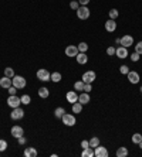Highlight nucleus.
<instances>
[{
  "label": "nucleus",
  "instance_id": "4c0bfd02",
  "mask_svg": "<svg viewBox=\"0 0 142 157\" xmlns=\"http://www.w3.org/2000/svg\"><path fill=\"white\" fill-rule=\"evenodd\" d=\"M120 71H121V74H124V75H127V74L129 72V68H128V65H121Z\"/></svg>",
  "mask_w": 142,
  "mask_h": 157
},
{
  "label": "nucleus",
  "instance_id": "58836bf2",
  "mask_svg": "<svg viewBox=\"0 0 142 157\" xmlns=\"http://www.w3.org/2000/svg\"><path fill=\"white\" fill-rule=\"evenodd\" d=\"M92 91V86H91V84H84V92H90Z\"/></svg>",
  "mask_w": 142,
  "mask_h": 157
},
{
  "label": "nucleus",
  "instance_id": "c85d7f7f",
  "mask_svg": "<svg viewBox=\"0 0 142 157\" xmlns=\"http://www.w3.org/2000/svg\"><path fill=\"white\" fill-rule=\"evenodd\" d=\"M139 142H142V135L141 133H134V135H132V143L138 144Z\"/></svg>",
  "mask_w": 142,
  "mask_h": 157
},
{
  "label": "nucleus",
  "instance_id": "9d476101",
  "mask_svg": "<svg viewBox=\"0 0 142 157\" xmlns=\"http://www.w3.org/2000/svg\"><path fill=\"white\" fill-rule=\"evenodd\" d=\"M94 156L95 157H108V150L104 146H97L94 149Z\"/></svg>",
  "mask_w": 142,
  "mask_h": 157
},
{
  "label": "nucleus",
  "instance_id": "9b49d317",
  "mask_svg": "<svg viewBox=\"0 0 142 157\" xmlns=\"http://www.w3.org/2000/svg\"><path fill=\"white\" fill-rule=\"evenodd\" d=\"M127 75H128V81H129L131 84H138L139 79H141V77H139V74L136 72V71H129Z\"/></svg>",
  "mask_w": 142,
  "mask_h": 157
},
{
  "label": "nucleus",
  "instance_id": "ddd939ff",
  "mask_svg": "<svg viewBox=\"0 0 142 157\" xmlns=\"http://www.w3.org/2000/svg\"><path fill=\"white\" fill-rule=\"evenodd\" d=\"M115 55H117L118 58L124 59L128 57V48L122 47V45H120V47H117V50H115Z\"/></svg>",
  "mask_w": 142,
  "mask_h": 157
},
{
  "label": "nucleus",
  "instance_id": "72a5a7b5",
  "mask_svg": "<svg viewBox=\"0 0 142 157\" xmlns=\"http://www.w3.org/2000/svg\"><path fill=\"white\" fill-rule=\"evenodd\" d=\"M70 7L73 9V10H77V9L80 7V3H78V0H73V2L70 3Z\"/></svg>",
  "mask_w": 142,
  "mask_h": 157
},
{
  "label": "nucleus",
  "instance_id": "6ab92c4d",
  "mask_svg": "<svg viewBox=\"0 0 142 157\" xmlns=\"http://www.w3.org/2000/svg\"><path fill=\"white\" fill-rule=\"evenodd\" d=\"M36 156H37V150L34 147H26L24 157H36Z\"/></svg>",
  "mask_w": 142,
  "mask_h": 157
},
{
  "label": "nucleus",
  "instance_id": "a878e982",
  "mask_svg": "<svg viewBox=\"0 0 142 157\" xmlns=\"http://www.w3.org/2000/svg\"><path fill=\"white\" fill-rule=\"evenodd\" d=\"M61 74L60 72H53L51 74V79L50 81H53V82H55V84H57V82H60V81H61Z\"/></svg>",
  "mask_w": 142,
  "mask_h": 157
},
{
  "label": "nucleus",
  "instance_id": "2eb2a0df",
  "mask_svg": "<svg viewBox=\"0 0 142 157\" xmlns=\"http://www.w3.org/2000/svg\"><path fill=\"white\" fill-rule=\"evenodd\" d=\"M105 30L108 31V33H114V31L117 30V21L109 18L108 21H105Z\"/></svg>",
  "mask_w": 142,
  "mask_h": 157
},
{
  "label": "nucleus",
  "instance_id": "a19ab883",
  "mask_svg": "<svg viewBox=\"0 0 142 157\" xmlns=\"http://www.w3.org/2000/svg\"><path fill=\"white\" fill-rule=\"evenodd\" d=\"M81 147H83V149L90 147V142H88V140H83V142H81Z\"/></svg>",
  "mask_w": 142,
  "mask_h": 157
},
{
  "label": "nucleus",
  "instance_id": "c756f323",
  "mask_svg": "<svg viewBox=\"0 0 142 157\" xmlns=\"http://www.w3.org/2000/svg\"><path fill=\"white\" fill-rule=\"evenodd\" d=\"M66 113V109H64V108H57V109L54 110V116L55 117H63V115Z\"/></svg>",
  "mask_w": 142,
  "mask_h": 157
},
{
  "label": "nucleus",
  "instance_id": "0eeeda50",
  "mask_svg": "<svg viewBox=\"0 0 142 157\" xmlns=\"http://www.w3.org/2000/svg\"><path fill=\"white\" fill-rule=\"evenodd\" d=\"M7 105L14 109V108H18V106L22 105V101H20V98L17 95H10L7 99Z\"/></svg>",
  "mask_w": 142,
  "mask_h": 157
},
{
  "label": "nucleus",
  "instance_id": "f03ea898",
  "mask_svg": "<svg viewBox=\"0 0 142 157\" xmlns=\"http://www.w3.org/2000/svg\"><path fill=\"white\" fill-rule=\"evenodd\" d=\"M61 121H63V123L66 124V126H70V128L75 126V123H77L75 116L71 115V113H64L63 115V117H61Z\"/></svg>",
  "mask_w": 142,
  "mask_h": 157
},
{
  "label": "nucleus",
  "instance_id": "79ce46f5",
  "mask_svg": "<svg viewBox=\"0 0 142 157\" xmlns=\"http://www.w3.org/2000/svg\"><path fill=\"white\" fill-rule=\"evenodd\" d=\"M17 142H18V144H26V137H24V136H22V137H18Z\"/></svg>",
  "mask_w": 142,
  "mask_h": 157
},
{
  "label": "nucleus",
  "instance_id": "473e14b6",
  "mask_svg": "<svg viewBox=\"0 0 142 157\" xmlns=\"http://www.w3.org/2000/svg\"><path fill=\"white\" fill-rule=\"evenodd\" d=\"M6 149H7V142H6V140H3V139H0V153H2V151H4Z\"/></svg>",
  "mask_w": 142,
  "mask_h": 157
},
{
  "label": "nucleus",
  "instance_id": "dca6fc26",
  "mask_svg": "<svg viewBox=\"0 0 142 157\" xmlns=\"http://www.w3.org/2000/svg\"><path fill=\"white\" fill-rule=\"evenodd\" d=\"M90 101H91V98H90V94H88V92H81L80 95H78V102L83 103V105L90 103Z\"/></svg>",
  "mask_w": 142,
  "mask_h": 157
},
{
  "label": "nucleus",
  "instance_id": "1a4fd4ad",
  "mask_svg": "<svg viewBox=\"0 0 142 157\" xmlns=\"http://www.w3.org/2000/svg\"><path fill=\"white\" fill-rule=\"evenodd\" d=\"M121 45L125 48H129L131 45H134V37L132 36H124V37H121Z\"/></svg>",
  "mask_w": 142,
  "mask_h": 157
},
{
  "label": "nucleus",
  "instance_id": "ea45409f",
  "mask_svg": "<svg viewBox=\"0 0 142 157\" xmlns=\"http://www.w3.org/2000/svg\"><path fill=\"white\" fill-rule=\"evenodd\" d=\"M16 92H17V88L11 85V86L9 88V94H10V95H16Z\"/></svg>",
  "mask_w": 142,
  "mask_h": 157
},
{
  "label": "nucleus",
  "instance_id": "393cba45",
  "mask_svg": "<svg viewBox=\"0 0 142 157\" xmlns=\"http://www.w3.org/2000/svg\"><path fill=\"white\" fill-rule=\"evenodd\" d=\"M108 16H109V18H111V20H117V17L120 16V11H118L117 9H111V10H109V13H108Z\"/></svg>",
  "mask_w": 142,
  "mask_h": 157
},
{
  "label": "nucleus",
  "instance_id": "f8f14e48",
  "mask_svg": "<svg viewBox=\"0 0 142 157\" xmlns=\"http://www.w3.org/2000/svg\"><path fill=\"white\" fill-rule=\"evenodd\" d=\"M78 52L80 51H78V47H77V45H67V48H66L67 57H74V58H75Z\"/></svg>",
  "mask_w": 142,
  "mask_h": 157
},
{
  "label": "nucleus",
  "instance_id": "4468645a",
  "mask_svg": "<svg viewBox=\"0 0 142 157\" xmlns=\"http://www.w3.org/2000/svg\"><path fill=\"white\" fill-rule=\"evenodd\" d=\"M66 98H67V102H70L73 105V103H75L78 101V94H77V91H70V92H67Z\"/></svg>",
  "mask_w": 142,
  "mask_h": 157
},
{
  "label": "nucleus",
  "instance_id": "f704fd0d",
  "mask_svg": "<svg viewBox=\"0 0 142 157\" xmlns=\"http://www.w3.org/2000/svg\"><path fill=\"white\" fill-rule=\"evenodd\" d=\"M115 50H117L115 47H108L107 48V54H108L109 57H112V55H115Z\"/></svg>",
  "mask_w": 142,
  "mask_h": 157
},
{
  "label": "nucleus",
  "instance_id": "bb28decb",
  "mask_svg": "<svg viewBox=\"0 0 142 157\" xmlns=\"http://www.w3.org/2000/svg\"><path fill=\"white\" fill-rule=\"evenodd\" d=\"M4 77H9V78H13L14 77V70L7 67V68H4Z\"/></svg>",
  "mask_w": 142,
  "mask_h": 157
},
{
  "label": "nucleus",
  "instance_id": "c03bdc74",
  "mask_svg": "<svg viewBox=\"0 0 142 157\" xmlns=\"http://www.w3.org/2000/svg\"><path fill=\"white\" fill-rule=\"evenodd\" d=\"M115 43L120 44V45H121V38H117V40H115Z\"/></svg>",
  "mask_w": 142,
  "mask_h": 157
},
{
  "label": "nucleus",
  "instance_id": "37998d69",
  "mask_svg": "<svg viewBox=\"0 0 142 157\" xmlns=\"http://www.w3.org/2000/svg\"><path fill=\"white\" fill-rule=\"evenodd\" d=\"M78 3H80V6H87L90 3V0H78Z\"/></svg>",
  "mask_w": 142,
  "mask_h": 157
},
{
  "label": "nucleus",
  "instance_id": "49530a36",
  "mask_svg": "<svg viewBox=\"0 0 142 157\" xmlns=\"http://www.w3.org/2000/svg\"><path fill=\"white\" fill-rule=\"evenodd\" d=\"M141 92H142V86H141Z\"/></svg>",
  "mask_w": 142,
  "mask_h": 157
},
{
  "label": "nucleus",
  "instance_id": "412c9836",
  "mask_svg": "<svg viewBox=\"0 0 142 157\" xmlns=\"http://www.w3.org/2000/svg\"><path fill=\"white\" fill-rule=\"evenodd\" d=\"M81 156H83V157H94V149H92V147L83 149V151H81Z\"/></svg>",
  "mask_w": 142,
  "mask_h": 157
},
{
  "label": "nucleus",
  "instance_id": "2f4dec72",
  "mask_svg": "<svg viewBox=\"0 0 142 157\" xmlns=\"http://www.w3.org/2000/svg\"><path fill=\"white\" fill-rule=\"evenodd\" d=\"M20 101H22V105H30V102H31V98H30L29 95H23L22 98H20Z\"/></svg>",
  "mask_w": 142,
  "mask_h": 157
},
{
  "label": "nucleus",
  "instance_id": "a211bd4d",
  "mask_svg": "<svg viewBox=\"0 0 142 157\" xmlns=\"http://www.w3.org/2000/svg\"><path fill=\"white\" fill-rule=\"evenodd\" d=\"M11 78H9V77H3L2 79H0V86L2 88H4V89H9V88L11 86Z\"/></svg>",
  "mask_w": 142,
  "mask_h": 157
},
{
  "label": "nucleus",
  "instance_id": "a18cd8bd",
  "mask_svg": "<svg viewBox=\"0 0 142 157\" xmlns=\"http://www.w3.org/2000/svg\"><path fill=\"white\" fill-rule=\"evenodd\" d=\"M138 144H139V149H142V142H139Z\"/></svg>",
  "mask_w": 142,
  "mask_h": 157
},
{
  "label": "nucleus",
  "instance_id": "4be33fe9",
  "mask_svg": "<svg viewBox=\"0 0 142 157\" xmlns=\"http://www.w3.org/2000/svg\"><path fill=\"white\" fill-rule=\"evenodd\" d=\"M117 157H127L128 156V147H118L117 149Z\"/></svg>",
  "mask_w": 142,
  "mask_h": 157
},
{
  "label": "nucleus",
  "instance_id": "b1692460",
  "mask_svg": "<svg viewBox=\"0 0 142 157\" xmlns=\"http://www.w3.org/2000/svg\"><path fill=\"white\" fill-rule=\"evenodd\" d=\"M88 142H90V147H92V149H95L97 146H99V139L97 137V136H92Z\"/></svg>",
  "mask_w": 142,
  "mask_h": 157
},
{
  "label": "nucleus",
  "instance_id": "39448f33",
  "mask_svg": "<svg viewBox=\"0 0 142 157\" xmlns=\"http://www.w3.org/2000/svg\"><path fill=\"white\" fill-rule=\"evenodd\" d=\"M37 78L40 81H43V82H47V81L51 79V74L46 68H40V70L37 71Z\"/></svg>",
  "mask_w": 142,
  "mask_h": 157
},
{
  "label": "nucleus",
  "instance_id": "cd10ccee",
  "mask_svg": "<svg viewBox=\"0 0 142 157\" xmlns=\"http://www.w3.org/2000/svg\"><path fill=\"white\" fill-rule=\"evenodd\" d=\"M74 89H75V91H80V92L84 91V82H83V79L77 81L75 84H74Z\"/></svg>",
  "mask_w": 142,
  "mask_h": 157
},
{
  "label": "nucleus",
  "instance_id": "20e7f679",
  "mask_svg": "<svg viewBox=\"0 0 142 157\" xmlns=\"http://www.w3.org/2000/svg\"><path fill=\"white\" fill-rule=\"evenodd\" d=\"M95 78H97V74L94 72V71H85V72L83 74V82L84 84H92L95 81Z\"/></svg>",
  "mask_w": 142,
  "mask_h": 157
},
{
  "label": "nucleus",
  "instance_id": "423d86ee",
  "mask_svg": "<svg viewBox=\"0 0 142 157\" xmlns=\"http://www.w3.org/2000/svg\"><path fill=\"white\" fill-rule=\"evenodd\" d=\"M10 117L13 119V121H20V119L24 117V110H23L20 106H18V108H14V109L11 110Z\"/></svg>",
  "mask_w": 142,
  "mask_h": 157
},
{
  "label": "nucleus",
  "instance_id": "6e6552de",
  "mask_svg": "<svg viewBox=\"0 0 142 157\" xmlns=\"http://www.w3.org/2000/svg\"><path fill=\"white\" fill-rule=\"evenodd\" d=\"M11 136L14 137V139H18V137H22V136H24V129L22 128V126H18V124H16V126H13L10 130Z\"/></svg>",
  "mask_w": 142,
  "mask_h": 157
},
{
  "label": "nucleus",
  "instance_id": "5701e85b",
  "mask_svg": "<svg viewBox=\"0 0 142 157\" xmlns=\"http://www.w3.org/2000/svg\"><path fill=\"white\" fill-rule=\"evenodd\" d=\"M73 113H81V110H83V103H80L77 101L75 103H73Z\"/></svg>",
  "mask_w": 142,
  "mask_h": 157
},
{
  "label": "nucleus",
  "instance_id": "f257e3e1",
  "mask_svg": "<svg viewBox=\"0 0 142 157\" xmlns=\"http://www.w3.org/2000/svg\"><path fill=\"white\" fill-rule=\"evenodd\" d=\"M11 84H13V86L17 88V89H23V88H26V85H27V81H26V78H23L22 75H14V77L11 78Z\"/></svg>",
  "mask_w": 142,
  "mask_h": 157
},
{
  "label": "nucleus",
  "instance_id": "aec40b11",
  "mask_svg": "<svg viewBox=\"0 0 142 157\" xmlns=\"http://www.w3.org/2000/svg\"><path fill=\"white\" fill-rule=\"evenodd\" d=\"M48 95H50V91H48V88L41 86L40 89H39V96H40V98L46 99V98H48Z\"/></svg>",
  "mask_w": 142,
  "mask_h": 157
},
{
  "label": "nucleus",
  "instance_id": "c9c22d12",
  "mask_svg": "<svg viewBox=\"0 0 142 157\" xmlns=\"http://www.w3.org/2000/svg\"><path fill=\"white\" fill-rule=\"evenodd\" d=\"M135 51L138 52L139 55L142 54V41H139V43L136 44V45H135Z\"/></svg>",
  "mask_w": 142,
  "mask_h": 157
},
{
  "label": "nucleus",
  "instance_id": "e433bc0d",
  "mask_svg": "<svg viewBox=\"0 0 142 157\" xmlns=\"http://www.w3.org/2000/svg\"><path fill=\"white\" fill-rule=\"evenodd\" d=\"M129 57H131V59H132V61H134V62L139 61V54H138V52H136V51H135V52H132V54L129 55Z\"/></svg>",
  "mask_w": 142,
  "mask_h": 157
},
{
  "label": "nucleus",
  "instance_id": "7c9ffc66",
  "mask_svg": "<svg viewBox=\"0 0 142 157\" xmlns=\"http://www.w3.org/2000/svg\"><path fill=\"white\" fill-rule=\"evenodd\" d=\"M77 47H78V51H80V52H87L88 44L87 43H80L78 45H77Z\"/></svg>",
  "mask_w": 142,
  "mask_h": 157
},
{
  "label": "nucleus",
  "instance_id": "f3484780",
  "mask_svg": "<svg viewBox=\"0 0 142 157\" xmlns=\"http://www.w3.org/2000/svg\"><path fill=\"white\" fill-rule=\"evenodd\" d=\"M75 59H77V62H78L80 65H84V64H87L88 62V55L85 54V52H78L77 57H75Z\"/></svg>",
  "mask_w": 142,
  "mask_h": 157
},
{
  "label": "nucleus",
  "instance_id": "7ed1b4c3",
  "mask_svg": "<svg viewBox=\"0 0 142 157\" xmlns=\"http://www.w3.org/2000/svg\"><path fill=\"white\" fill-rule=\"evenodd\" d=\"M75 11H77V17L80 18V20H87L90 17V9L87 6H80Z\"/></svg>",
  "mask_w": 142,
  "mask_h": 157
}]
</instances>
